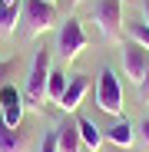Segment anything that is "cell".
Returning a JSON list of instances; mask_svg holds the SVG:
<instances>
[{"mask_svg": "<svg viewBox=\"0 0 149 152\" xmlns=\"http://www.w3.org/2000/svg\"><path fill=\"white\" fill-rule=\"evenodd\" d=\"M93 20H96V27L99 33H103V40H119L123 33V0H93V7H90Z\"/></svg>", "mask_w": 149, "mask_h": 152, "instance_id": "cell-4", "label": "cell"}, {"mask_svg": "<svg viewBox=\"0 0 149 152\" xmlns=\"http://www.w3.org/2000/svg\"><path fill=\"white\" fill-rule=\"evenodd\" d=\"M76 129H80V139H83V145H86L90 152H96L99 145H103V132H99V126H96L93 119L80 116V119H76Z\"/></svg>", "mask_w": 149, "mask_h": 152, "instance_id": "cell-11", "label": "cell"}, {"mask_svg": "<svg viewBox=\"0 0 149 152\" xmlns=\"http://www.w3.org/2000/svg\"><path fill=\"white\" fill-rule=\"evenodd\" d=\"M20 20L27 23V33L30 37H40V33L53 30L57 23H60V13H57V7L50 4V0H23Z\"/></svg>", "mask_w": 149, "mask_h": 152, "instance_id": "cell-3", "label": "cell"}, {"mask_svg": "<svg viewBox=\"0 0 149 152\" xmlns=\"http://www.w3.org/2000/svg\"><path fill=\"white\" fill-rule=\"evenodd\" d=\"M4 4H17V0H4Z\"/></svg>", "mask_w": 149, "mask_h": 152, "instance_id": "cell-21", "label": "cell"}, {"mask_svg": "<svg viewBox=\"0 0 149 152\" xmlns=\"http://www.w3.org/2000/svg\"><path fill=\"white\" fill-rule=\"evenodd\" d=\"M20 13H23L20 4H4V0H0V30H4V33H13L17 23H20Z\"/></svg>", "mask_w": 149, "mask_h": 152, "instance_id": "cell-13", "label": "cell"}, {"mask_svg": "<svg viewBox=\"0 0 149 152\" xmlns=\"http://www.w3.org/2000/svg\"><path fill=\"white\" fill-rule=\"evenodd\" d=\"M86 89H90V80H86V73H73V80L66 83V93L60 96V109L63 113H76L80 109V103H83V96H86Z\"/></svg>", "mask_w": 149, "mask_h": 152, "instance_id": "cell-8", "label": "cell"}, {"mask_svg": "<svg viewBox=\"0 0 149 152\" xmlns=\"http://www.w3.org/2000/svg\"><path fill=\"white\" fill-rule=\"evenodd\" d=\"M23 109H27V99H23V93L7 83L4 89H0V122L10 126V129H17V126L23 122Z\"/></svg>", "mask_w": 149, "mask_h": 152, "instance_id": "cell-6", "label": "cell"}, {"mask_svg": "<svg viewBox=\"0 0 149 152\" xmlns=\"http://www.w3.org/2000/svg\"><path fill=\"white\" fill-rule=\"evenodd\" d=\"M57 50H60V56L66 63H73L86 50V30H83V23L76 17H66L60 23V30H57Z\"/></svg>", "mask_w": 149, "mask_h": 152, "instance_id": "cell-5", "label": "cell"}, {"mask_svg": "<svg viewBox=\"0 0 149 152\" xmlns=\"http://www.w3.org/2000/svg\"><path fill=\"white\" fill-rule=\"evenodd\" d=\"M66 73L63 69H50V83H46V99H53V103H60V96L66 93Z\"/></svg>", "mask_w": 149, "mask_h": 152, "instance_id": "cell-14", "label": "cell"}, {"mask_svg": "<svg viewBox=\"0 0 149 152\" xmlns=\"http://www.w3.org/2000/svg\"><path fill=\"white\" fill-rule=\"evenodd\" d=\"M96 106L103 109L106 116H123V83L116 69L103 66L99 69V80H96Z\"/></svg>", "mask_w": 149, "mask_h": 152, "instance_id": "cell-2", "label": "cell"}, {"mask_svg": "<svg viewBox=\"0 0 149 152\" xmlns=\"http://www.w3.org/2000/svg\"><path fill=\"white\" fill-rule=\"evenodd\" d=\"M123 69H126V76L139 86L142 76H146V69H149V50L129 40L126 46H123Z\"/></svg>", "mask_w": 149, "mask_h": 152, "instance_id": "cell-7", "label": "cell"}, {"mask_svg": "<svg viewBox=\"0 0 149 152\" xmlns=\"http://www.w3.org/2000/svg\"><path fill=\"white\" fill-rule=\"evenodd\" d=\"M139 132H142V139L149 142V119H142V129H139Z\"/></svg>", "mask_w": 149, "mask_h": 152, "instance_id": "cell-19", "label": "cell"}, {"mask_svg": "<svg viewBox=\"0 0 149 152\" xmlns=\"http://www.w3.org/2000/svg\"><path fill=\"white\" fill-rule=\"evenodd\" d=\"M13 73H17V56H13V60H0V89L10 83Z\"/></svg>", "mask_w": 149, "mask_h": 152, "instance_id": "cell-16", "label": "cell"}, {"mask_svg": "<svg viewBox=\"0 0 149 152\" xmlns=\"http://www.w3.org/2000/svg\"><path fill=\"white\" fill-rule=\"evenodd\" d=\"M50 4H53V0H50Z\"/></svg>", "mask_w": 149, "mask_h": 152, "instance_id": "cell-22", "label": "cell"}, {"mask_svg": "<svg viewBox=\"0 0 149 152\" xmlns=\"http://www.w3.org/2000/svg\"><path fill=\"white\" fill-rule=\"evenodd\" d=\"M46 83H50V50H37L33 56V66L27 73V89H23V99H27V106H37L46 99Z\"/></svg>", "mask_w": 149, "mask_h": 152, "instance_id": "cell-1", "label": "cell"}, {"mask_svg": "<svg viewBox=\"0 0 149 152\" xmlns=\"http://www.w3.org/2000/svg\"><path fill=\"white\" fill-rule=\"evenodd\" d=\"M27 149H30V132L23 126L10 129L0 122V152H27Z\"/></svg>", "mask_w": 149, "mask_h": 152, "instance_id": "cell-9", "label": "cell"}, {"mask_svg": "<svg viewBox=\"0 0 149 152\" xmlns=\"http://www.w3.org/2000/svg\"><path fill=\"white\" fill-rule=\"evenodd\" d=\"M57 145H60V152H80L83 149L80 129L76 126H57Z\"/></svg>", "mask_w": 149, "mask_h": 152, "instance_id": "cell-12", "label": "cell"}, {"mask_svg": "<svg viewBox=\"0 0 149 152\" xmlns=\"http://www.w3.org/2000/svg\"><path fill=\"white\" fill-rule=\"evenodd\" d=\"M40 152H60V145H57V129H50V132L43 136V142H40Z\"/></svg>", "mask_w": 149, "mask_h": 152, "instance_id": "cell-17", "label": "cell"}, {"mask_svg": "<svg viewBox=\"0 0 149 152\" xmlns=\"http://www.w3.org/2000/svg\"><path fill=\"white\" fill-rule=\"evenodd\" d=\"M103 139L106 142H113L116 149H133V142H136V132H133V126L123 119V116H116V122L109 126V129L103 132Z\"/></svg>", "mask_w": 149, "mask_h": 152, "instance_id": "cell-10", "label": "cell"}, {"mask_svg": "<svg viewBox=\"0 0 149 152\" xmlns=\"http://www.w3.org/2000/svg\"><path fill=\"white\" fill-rule=\"evenodd\" d=\"M123 30L129 33V40H133V43H139V46H146V50H149V23H142V20H129Z\"/></svg>", "mask_w": 149, "mask_h": 152, "instance_id": "cell-15", "label": "cell"}, {"mask_svg": "<svg viewBox=\"0 0 149 152\" xmlns=\"http://www.w3.org/2000/svg\"><path fill=\"white\" fill-rule=\"evenodd\" d=\"M142 13H146V23H149V0H146V7H142Z\"/></svg>", "mask_w": 149, "mask_h": 152, "instance_id": "cell-20", "label": "cell"}, {"mask_svg": "<svg viewBox=\"0 0 149 152\" xmlns=\"http://www.w3.org/2000/svg\"><path fill=\"white\" fill-rule=\"evenodd\" d=\"M139 99H142V103H149V69H146L142 83H139Z\"/></svg>", "mask_w": 149, "mask_h": 152, "instance_id": "cell-18", "label": "cell"}]
</instances>
